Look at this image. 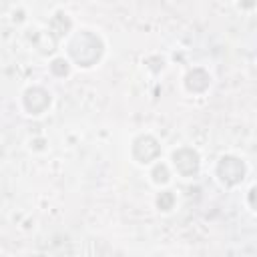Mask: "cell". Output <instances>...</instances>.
<instances>
[{"label":"cell","instance_id":"obj_8","mask_svg":"<svg viewBox=\"0 0 257 257\" xmlns=\"http://www.w3.org/2000/svg\"><path fill=\"white\" fill-rule=\"evenodd\" d=\"M153 179H155V183H167V181H169V171H167V167H165V165H157V167L153 169Z\"/></svg>","mask_w":257,"mask_h":257},{"label":"cell","instance_id":"obj_1","mask_svg":"<svg viewBox=\"0 0 257 257\" xmlns=\"http://www.w3.org/2000/svg\"><path fill=\"white\" fill-rule=\"evenodd\" d=\"M100 52H102V42L90 32H80L70 42V54L82 66L94 64L98 60Z\"/></svg>","mask_w":257,"mask_h":257},{"label":"cell","instance_id":"obj_9","mask_svg":"<svg viewBox=\"0 0 257 257\" xmlns=\"http://www.w3.org/2000/svg\"><path fill=\"white\" fill-rule=\"evenodd\" d=\"M50 68H52V72L58 74V76H64V74L68 72V64H66L62 58H56V60L50 64Z\"/></svg>","mask_w":257,"mask_h":257},{"label":"cell","instance_id":"obj_5","mask_svg":"<svg viewBox=\"0 0 257 257\" xmlns=\"http://www.w3.org/2000/svg\"><path fill=\"white\" fill-rule=\"evenodd\" d=\"M24 104H26V108H28L30 112L38 114V112H42V110L50 104V96H48L46 90L34 86V88H28V90H26V94H24Z\"/></svg>","mask_w":257,"mask_h":257},{"label":"cell","instance_id":"obj_2","mask_svg":"<svg viewBox=\"0 0 257 257\" xmlns=\"http://www.w3.org/2000/svg\"><path fill=\"white\" fill-rule=\"evenodd\" d=\"M217 173H219V177H221L223 183L235 185V183H239V181L243 179L245 167H243V163H241L239 159H235V157H223L221 163H219V167H217Z\"/></svg>","mask_w":257,"mask_h":257},{"label":"cell","instance_id":"obj_4","mask_svg":"<svg viewBox=\"0 0 257 257\" xmlns=\"http://www.w3.org/2000/svg\"><path fill=\"white\" fill-rule=\"evenodd\" d=\"M173 161H175V167L181 175L189 177V175H195L197 169H199V155L193 151V149H179L175 155H173Z\"/></svg>","mask_w":257,"mask_h":257},{"label":"cell","instance_id":"obj_3","mask_svg":"<svg viewBox=\"0 0 257 257\" xmlns=\"http://www.w3.org/2000/svg\"><path fill=\"white\" fill-rule=\"evenodd\" d=\"M133 155H135L137 161L149 163V161H153V159H157V157L161 155V147H159V143H157L153 137L145 135V137H139V139L135 141Z\"/></svg>","mask_w":257,"mask_h":257},{"label":"cell","instance_id":"obj_6","mask_svg":"<svg viewBox=\"0 0 257 257\" xmlns=\"http://www.w3.org/2000/svg\"><path fill=\"white\" fill-rule=\"evenodd\" d=\"M209 86V74L201 68H195L193 72H189L187 76V88L193 92H203Z\"/></svg>","mask_w":257,"mask_h":257},{"label":"cell","instance_id":"obj_7","mask_svg":"<svg viewBox=\"0 0 257 257\" xmlns=\"http://www.w3.org/2000/svg\"><path fill=\"white\" fill-rule=\"evenodd\" d=\"M173 203H175V197H173V193H171V191L161 193V195H159V199H157V205H159V209H163V211L173 209Z\"/></svg>","mask_w":257,"mask_h":257}]
</instances>
